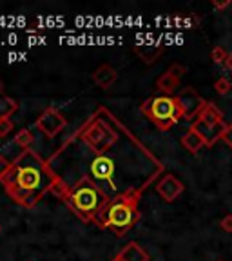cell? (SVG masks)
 <instances>
[{
    "label": "cell",
    "instance_id": "cell-8",
    "mask_svg": "<svg viewBox=\"0 0 232 261\" xmlns=\"http://www.w3.org/2000/svg\"><path fill=\"white\" fill-rule=\"evenodd\" d=\"M185 71H187L185 65L172 64L171 67L156 80V87H158L162 93H165V96H171V94L176 91V87L179 86V82H182V78H184Z\"/></svg>",
    "mask_w": 232,
    "mask_h": 261
},
{
    "label": "cell",
    "instance_id": "cell-11",
    "mask_svg": "<svg viewBox=\"0 0 232 261\" xmlns=\"http://www.w3.org/2000/svg\"><path fill=\"white\" fill-rule=\"evenodd\" d=\"M113 261H149V254L136 241H131L116 254Z\"/></svg>",
    "mask_w": 232,
    "mask_h": 261
},
{
    "label": "cell",
    "instance_id": "cell-10",
    "mask_svg": "<svg viewBox=\"0 0 232 261\" xmlns=\"http://www.w3.org/2000/svg\"><path fill=\"white\" fill-rule=\"evenodd\" d=\"M116 80H118V71L109 64H104L102 67H98L93 74V82L102 89H109Z\"/></svg>",
    "mask_w": 232,
    "mask_h": 261
},
{
    "label": "cell",
    "instance_id": "cell-5",
    "mask_svg": "<svg viewBox=\"0 0 232 261\" xmlns=\"http://www.w3.org/2000/svg\"><path fill=\"white\" fill-rule=\"evenodd\" d=\"M140 200H123L116 201L109 207L104 218V228H109L114 234L123 236L127 230L135 227L136 221L140 220L138 211Z\"/></svg>",
    "mask_w": 232,
    "mask_h": 261
},
{
    "label": "cell",
    "instance_id": "cell-22",
    "mask_svg": "<svg viewBox=\"0 0 232 261\" xmlns=\"http://www.w3.org/2000/svg\"><path fill=\"white\" fill-rule=\"evenodd\" d=\"M212 6H214L216 9H223V8H227V6H230V2H228V0H225V2H216V0H214Z\"/></svg>",
    "mask_w": 232,
    "mask_h": 261
},
{
    "label": "cell",
    "instance_id": "cell-25",
    "mask_svg": "<svg viewBox=\"0 0 232 261\" xmlns=\"http://www.w3.org/2000/svg\"><path fill=\"white\" fill-rule=\"evenodd\" d=\"M0 232H2V227H0Z\"/></svg>",
    "mask_w": 232,
    "mask_h": 261
},
{
    "label": "cell",
    "instance_id": "cell-4",
    "mask_svg": "<svg viewBox=\"0 0 232 261\" xmlns=\"http://www.w3.org/2000/svg\"><path fill=\"white\" fill-rule=\"evenodd\" d=\"M228 123L223 120V114L218 109L214 103L207 102V106L203 107L198 118L191 123L189 129L196 130L198 135L203 138L205 147H212L216 142H220L221 136H223L225 129H227Z\"/></svg>",
    "mask_w": 232,
    "mask_h": 261
},
{
    "label": "cell",
    "instance_id": "cell-1",
    "mask_svg": "<svg viewBox=\"0 0 232 261\" xmlns=\"http://www.w3.org/2000/svg\"><path fill=\"white\" fill-rule=\"evenodd\" d=\"M131 135L133 133L107 107H98L60 151L55 152L47 162L49 169L55 176L73 172L78 174L76 179L91 181L104 194L109 207L116 201L140 200L151 179L122 171V167L160 174L163 163L136 136L123 145Z\"/></svg>",
    "mask_w": 232,
    "mask_h": 261
},
{
    "label": "cell",
    "instance_id": "cell-16",
    "mask_svg": "<svg viewBox=\"0 0 232 261\" xmlns=\"http://www.w3.org/2000/svg\"><path fill=\"white\" fill-rule=\"evenodd\" d=\"M228 57H230V55H228L227 51H225V47H221V45H214V47H212L211 58H212L214 64H225L227 65Z\"/></svg>",
    "mask_w": 232,
    "mask_h": 261
},
{
    "label": "cell",
    "instance_id": "cell-24",
    "mask_svg": "<svg viewBox=\"0 0 232 261\" xmlns=\"http://www.w3.org/2000/svg\"><path fill=\"white\" fill-rule=\"evenodd\" d=\"M2 89H4V82L0 80V94H2Z\"/></svg>",
    "mask_w": 232,
    "mask_h": 261
},
{
    "label": "cell",
    "instance_id": "cell-13",
    "mask_svg": "<svg viewBox=\"0 0 232 261\" xmlns=\"http://www.w3.org/2000/svg\"><path fill=\"white\" fill-rule=\"evenodd\" d=\"M182 145H184L189 152L196 154V152L200 151L201 147H205V142H203V138H201V136L196 133V130L189 129L187 133L182 136Z\"/></svg>",
    "mask_w": 232,
    "mask_h": 261
},
{
    "label": "cell",
    "instance_id": "cell-6",
    "mask_svg": "<svg viewBox=\"0 0 232 261\" xmlns=\"http://www.w3.org/2000/svg\"><path fill=\"white\" fill-rule=\"evenodd\" d=\"M176 100H178V106L182 109V114H184V120H187V122H194L198 118V114L207 106L203 96L192 87H185V89L179 91L176 94Z\"/></svg>",
    "mask_w": 232,
    "mask_h": 261
},
{
    "label": "cell",
    "instance_id": "cell-3",
    "mask_svg": "<svg viewBox=\"0 0 232 261\" xmlns=\"http://www.w3.org/2000/svg\"><path fill=\"white\" fill-rule=\"evenodd\" d=\"M140 111H142L160 130H169L172 125H176L179 120L184 118L176 96H165V94H163V96H154V98L145 100V102L142 103V107H140Z\"/></svg>",
    "mask_w": 232,
    "mask_h": 261
},
{
    "label": "cell",
    "instance_id": "cell-21",
    "mask_svg": "<svg viewBox=\"0 0 232 261\" xmlns=\"http://www.w3.org/2000/svg\"><path fill=\"white\" fill-rule=\"evenodd\" d=\"M220 228L225 230V232H232V214H227L225 218H221Z\"/></svg>",
    "mask_w": 232,
    "mask_h": 261
},
{
    "label": "cell",
    "instance_id": "cell-2",
    "mask_svg": "<svg viewBox=\"0 0 232 261\" xmlns=\"http://www.w3.org/2000/svg\"><path fill=\"white\" fill-rule=\"evenodd\" d=\"M55 181V174L49 169V163L44 162L33 149L22 151L18 158L13 160V167L0 179L6 192L22 207H35L40 198Z\"/></svg>",
    "mask_w": 232,
    "mask_h": 261
},
{
    "label": "cell",
    "instance_id": "cell-12",
    "mask_svg": "<svg viewBox=\"0 0 232 261\" xmlns=\"http://www.w3.org/2000/svg\"><path fill=\"white\" fill-rule=\"evenodd\" d=\"M135 51L145 64H152L162 53V45H151V44H136Z\"/></svg>",
    "mask_w": 232,
    "mask_h": 261
},
{
    "label": "cell",
    "instance_id": "cell-14",
    "mask_svg": "<svg viewBox=\"0 0 232 261\" xmlns=\"http://www.w3.org/2000/svg\"><path fill=\"white\" fill-rule=\"evenodd\" d=\"M18 102L8 94H0V120H9V116L16 113Z\"/></svg>",
    "mask_w": 232,
    "mask_h": 261
},
{
    "label": "cell",
    "instance_id": "cell-7",
    "mask_svg": "<svg viewBox=\"0 0 232 261\" xmlns=\"http://www.w3.org/2000/svg\"><path fill=\"white\" fill-rule=\"evenodd\" d=\"M65 125H67L65 116L60 113V111L55 109V107L45 109L44 113L37 118V122H35V127L40 130L42 135L47 136V138H55L60 130H64Z\"/></svg>",
    "mask_w": 232,
    "mask_h": 261
},
{
    "label": "cell",
    "instance_id": "cell-19",
    "mask_svg": "<svg viewBox=\"0 0 232 261\" xmlns=\"http://www.w3.org/2000/svg\"><path fill=\"white\" fill-rule=\"evenodd\" d=\"M13 130V122L9 120H0V138H6Z\"/></svg>",
    "mask_w": 232,
    "mask_h": 261
},
{
    "label": "cell",
    "instance_id": "cell-18",
    "mask_svg": "<svg viewBox=\"0 0 232 261\" xmlns=\"http://www.w3.org/2000/svg\"><path fill=\"white\" fill-rule=\"evenodd\" d=\"M11 167H13V162H11V160H8L6 156L0 154V179H2L6 174H8L9 169H11Z\"/></svg>",
    "mask_w": 232,
    "mask_h": 261
},
{
    "label": "cell",
    "instance_id": "cell-15",
    "mask_svg": "<svg viewBox=\"0 0 232 261\" xmlns=\"http://www.w3.org/2000/svg\"><path fill=\"white\" fill-rule=\"evenodd\" d=\"M33 142H35V136H33V133L29 129H20L18 133L15 135V145H18L22 149V151H28V149H31Z\"/></svg>",
    "mask_w": 232,
    "mask_h": 261
},
{
    "label": "cell",
    "instance_id": "cell-23",
    "mask_svg": "<svg viewBox=\"0 0 232 261\" xmlns=\"http://www.w3.org/2000/svg\"><path fill=\"white\" fill-rule=\"evenodd\" d=\"M227 67H228V71L232 73V53H230V57H228V60H227Z\"/></svg>",
    "mask_w": 232,
    "mask_h": 261
},
{
    "label": "cell",
    "instance_id": "cell-17",
    "mask_svg": "<svg viewBox=\"0 0 232 261\" xmlns=\"http://www.w3.org/2000/svg\"><path fill=\"white\" fill-rule=\"evenodd\" d=\"M214 89H216L218 94H227V93H230V89H232L230 80H228V78H225V76L218 78V80L214 82Z\"/></svg>",
    "mask_w": 232,
    "mask_h": 261
},
{
    "label": "cell",
    "instance_id": "cell-20",
    "mask_svg": "<svg viewBox=\"0 0 232 261\" xmlns=\"http://www.w3.org/2000/svg\"><path fill=\"white\" fill-rule=\"evenodd\" d=\"M221 142L225 143V145L228 147V149H232V122L227 125V129H225L223 136H221Z\"/></svg>",
    "mask_w": 232,
    "mask_h": 261
},
{
    "label": "cell",
    "instance_id": "cell-9",
    "mask_svg": "<svg viewBox=\"0 0 232 261\" xmlns=\"http://www.w3.org/2000/svg\"><path fill=\"white\" fill-rule=\"evenodd\" d=\"M184 191H185L184 184H182L174 174H165L158 184H156V192H158L167 203H172L176 198H179V196L184 194Z\"/></svg>",
    "mask_w": 232,
    "mask_h": 261
}]
</instances>
